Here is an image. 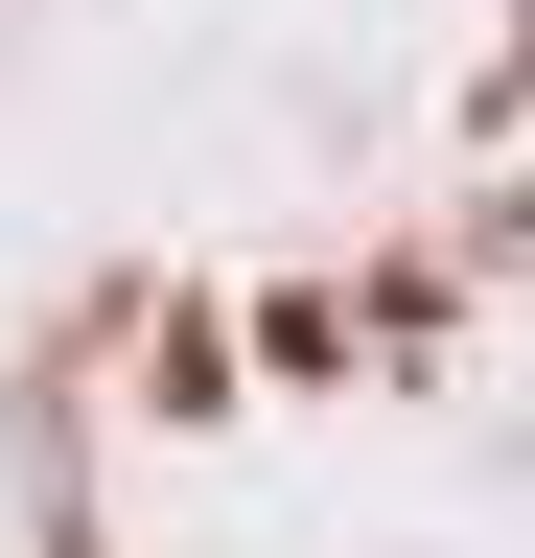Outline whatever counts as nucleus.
<instances>
[{"label":"nucleus","mask_w":535,"mask_h":558,"mask_svg":"<svg viewBox=\"0 0 535 558\" xmlns=\"http://www.w3.org/2000/svg\"><path fill=\"white\" fill-rule=\"evenodd\" d=\"M512 94H535V0H512V47H489V117H512Z\"/></svg>","instance_id":"nucleus-1"}]
</instances>
